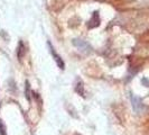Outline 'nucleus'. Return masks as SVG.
Returning a JSON list of instances; mask_svg holds the SVG:
<instances>
[{
  "label": "nucleus",
  "mask_w": 149,
  "mask_h": 135,
  "mask_svg": "<svg viewBox=\"0 0 149 135\" xmlns=\"http://www.w3.org/2000/svg\"><path fill=\"white\" fill-rule=\"evenodd\" d=\"M25 54H26V47H25L24 43L20 41L18 43V46H17V58H18V60L22 61L25 56Z\"/></svg>",
  "instance_id": "nucleus-6"
},
{
  "label": "nucleus",
  "mask_w": 149,
  "mask_h": 135,
  "mask_svg": "<svg viewBox=\"0 0 149 135\" xmlns=\"http://www.w3.org/2000/svg\"><path fill=\"white\" fill-rule=\"evenodd\" d=\"M30 96H31V90H30V84L28 81L25 82V97L27 98V100L30 101Z\"/></svg>",
  "instance_id": "nucleus-7"
},
{
  "label": "nucleus",
  "mask_w": 149,
  "mask_h": 135,
  "mask_svg": "<svg viewBox=\"0 0 149 135\" xmlns=\"http://www.w3.org/2000/svg\"><path fill=\"white\" fill-rule=\"evenodd\" d=\"M130 100H131V105H132L134 112L140 114L145 109V106L142 104V99L140 97L136 96L134 94H130Z\"/></svg>",
  "instance_id": "nucleus-2"
},
{
  "label": "nucleus",
  "mask_w": 149,
  "mask_h": 135,
  "mask_svg": "<svg viewBox=\"0 0 149 135\" xmlns=\"http://www.w3.org/2000/svg\"><path fill=\"white\" fill-rule=\"evenodd\" d=\"M47 45H48V49H49V52H51V54H52L53 59L55 60V62H56V64H57V67L60 68L61 70H64L65 69V63H64V61H63V59L61 58L60 55L56 53V51H55V49L53 47V45L48 42L47 43Z\"/></svg>",
  "instance_id": "nucleus-3"
},
{
  "label": "nucleus",
  "mask_w": 149,
  "mask_h": 135,
  "mask_svg": "<svg viewBox=\"0 0 149 135\" xmlns=\"http://www.w3.org/2000/svg\"><path fill=\"white\" fill-rule=\"evenodd\" d=\"M141 83L145 86V87H149V80L147 78H142L141 79Z\"/></svg>",
  "instance_id": "nucleus-9"
},
{
  "label": "nucleus",
  "mask_w": 149,
  "mask_h": 135,
  "mask_svg": "<svg viewBox=\"0 0 149 135\" xmlns=\"http://www.w3.org/2000/svg\"><path fill=\"white\" fill-rule=\"evenodd\" d=\"M0 135H7V131H6V125L3 124V122L0 120Z\"/></svg>",
  "instance_id": "nucleus-8"
},
{
  "label": "nucleus",
  "mask_w": 149,
  "mask_h": 135,
  "mask_svg": "<svg viewBox=\"0 0 149 135\" xmlns=\"http://www.w3.org/2000/svg\"><path fill=\"white\" fill-rule=\"evenodd\" d=\"M100 25V15H99V11H94L92 14V17L90 18V20L88 22L86 26L88 28L92 30V28H95Z\"/></svg>",
  "instance_id": "nucleus-4"
},
{
  "label": "nucleus",
  "mask_w": 149,
  "mask_h": 135,
  "mask_svg": "<svg viewBox=\"0 0 149 135\" xmlns=\"http://www.w3.org/2000/svg\"><path fill=\"white\" fill-rule=\"evenodd\" d=\"M72 43H73V45H74L76 49H79L81 52L85 53V54H90V53L92 52L91 45H90L89 43H86L85 41H83V39L74 38V39L72 41Z\"/></svg>",
  "instance_id": "nucleus-1"
},
{
  "label": "nucleus",
  "mask_w": 149,
  "mask_h": 135,
  "mask_svg": "<svg viewBox=\"0 0 149 135\" xmlns=\"http://www.w3.org/2000/svg\"><path fill=\"white\" fill-rule=\"evenodd\" d=\"M74 90L76 94H79L80 96L82 97H85V90H84V83L81 79H77L76 80V83H75Z\"/></svg>",
  "instance_id": "nucleus-5"
}]
</instances>
